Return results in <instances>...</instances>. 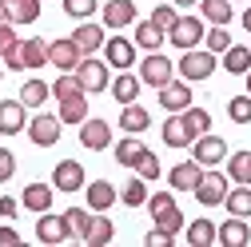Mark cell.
<instances>
[{
  "label": "cell",
  "mask_w": 251,
  "mask_h": 247,
  "mask_svg": "<svg viewBox=\"0 0 251 247\" xmlns=\"http://www.w3.org/2000/svg\"><path fill=\"white\" fill-rule=\"evenodd\" d=\"M20 207H24V203H16L12 196H0V215H4V220H16Z\"/></svg>",
  "instance_id": "cell-49"
},
{
  "label": "cell",
  "mask_w": 251,
  "mask_h": 247,
  "mask_svg": "<svg viewBox=\"0 0 251 247\" xmlns=\"http://www.w3.org/2000/svg\"><path fill=\"white\" fill-rule=\"evenodd\" d=\"M187 243H192V247H211V243H219V223H211V220L187 223Z\"/></svg>",
  "instance_id": "cell-29"
},
{
  "label": "cell",
  "mask_w": 251,
  "mask_h": 247,
  "mask_svg": "<svg viewBox=\"0 0 251 247\" xmlns=\"http://www.w3.org/2000/svg\"><path fill=\"white\" fill-rule=\"evenodd\" d=\"M0 24H12V8H8V0H0Z\"/></svg>",
  "instance_id": "cell-51"
},
{
  "label": "cell",
  "mask_w": 251,
  "mask_h": 247,
  "mask_svg": "<svg viewBox=\"0 0 251 247\" xmlns=\"http://www.w3.org/2000/svg\"><path fill=\"white\" fill-rule=\"evenodd\" d=\"M100 4H96V0H64V12L72 16V20H88L92 12H96Z\"/></svg>",
  "instance_id": "cell-44"
},
{
  "label": "cell",
  "mask_w": 251,
  "mask_h": 247,
  "mask_svg": "<svg viewBox=\"0 0 251 247\" xmlns=\"http://www.w3.org/2000/svg\"><path fill=\"white\" fill-rule=\"evenodd\" d=\"M112 239H116V223L108 220L104 211H96V220H92V227H88L84 243H88V247H108Z\"/></svg>",
  "instance_id": "cell-27"
},
{
  "label": "cell",
  "mask_w": 251,
  "mask_h": 247,
  "mask_svg": "<svg viewBox=\"0 0 251 247\" xmlns=\"http://www.w3.org/2000/svg\"><path fill=\"white\" fill-rule=\"evenodd\" d=\"M80 144H84L88 151H104V148H112V124L88 116V120L80 124Z\"/></svg>",
  "instance_id": "cell-14"
},
{
  "label": "cell",
  "mask_w": 251,
  "mask_h": 247,
  "mask_svg": "<svg viewBox=\"0 0 251 247\" xmlns=\"http://www.w3.org/2000/svg\"><path fill=\"white\" fill-rule=\"evenodd\" d=\"M148 196H151V192H148V179H144V175H132L128 183H124V192H120V199L128 203V207H144Z\"/></svg>",
  "instance_id": "cell-37"
},
{
  "label": "cell",
  "mask_w": 251,
  "mask_h": 247,
  "mask_svg": "<svg viewBox=\"0 0 251 247\" xmlns=\"http://www.w3.org/2000/svg\"><path fill=\"white\" fill-rule=\"evenodd\" d=\"M12 175H16V156L8 148H0V183H8Z\"/></svg>",
  "instance_id": "cell-47"
},
{
  "label": "cell",
  "mask_w": 251,
  "mask_h": 247,
  "mask_svg": "<svg viewBox=\"0 0 251 247\" xmlns=\"http://www.w3.org/2000/svg\"><path fill=\"white\" fill-rule=\"evenodd\" d=\"M72 96H84V84L76 80V72H60L52 80V100H72Z\"/></svg>",
  "instance_id": "cell-36"
},
{
  "label": "cell",
  "mask_w": 251,
  "mask_h": 247,
  "mask_svg": "<svg viewBox=\"0 0 251 247\" xmlns=\"http://www.w3.org/2000/svg\"><path fill=\"white\" fill-rule=\"evenodd\" d=\"M219 243L224 247H247L251 243V227L243 215H227V223H219Z\"/></svg>",
  "instance_id": "cell-21"
},
{
  "label": "cell",
  "mask_w": 251,
  "mask_h": 247,
  "mask_svg": "<svg viewBox=\"0 0 251 247\" xmlns=\"http://www.w3.org/2000/svg\"><path fill=\"white\" fill-rule=\"evenodd\" d=\"M179 116H183V124H187V132H192L196 140L211 132V112H207V108H196V104H192V108H183Z\"/></svg>",
  "instance_id": "cell-35"
},
{
  "label": "cell",
  "mask_w": 251,
  "mask_h": 247,
  "mask_svg": "<svg viewBox=\"0 0 251 247\" xmlns=\"http://www.w3.org/2000/svg\"><path fill=\"white\" fill-rule=\"evenodd\" d=\"M104 60H108V68H136V40L128 36H108L104 40Z\"/></svg>",
  "instance_id": "cell-11"
},
{
  "label": "cell",
  "mask_w": 251,
  "mask_h": 247,
  "mask_svg": "<svg viewBox=\"0 0 251 247\" xmlns=\"http://www.w3.org/2000/svg\"><path fill=\"white\" fill-rule=\"evenodd\" d=\"M224 72H231V76H247V72H251V48L231 44V48L224 52Z\"/></svg>",
  "instance_id": "cell-30"
},
{
  "label": "cell",
  "mask_w": 251,
  "mask_h": 247,
  "mask_svg": "<svg viewBox=\"0 0 251 247\" xmlns=\"http://www.w3.org/2000/svg\"><path fill=\"white\" fill-rule=\"evenodd\" d=\"M0 80H4V60H0Z\"/></svg>",
  "instance_id": "cell-55"
},
{
  "label": "cell",
  "mask_w": 251,
  "mask_h": 247,
  "mask_svg": "<svg viewBox=\"0 0 251 247\" xmlns=\"http://www.w3.org/2000/svg\"><path fill=\"white\" fill-rule=\"evenodd\" d=\"M160 136H164V144H168V148H192V144H196V136L187 132V124H183V116H179V112H168Z\"/></svg>",
  "instance_id": "cell-19"
},
{
  "label": "cell",
  "mask_w": 251,
  "mask_h": 247,
  "mask_svg": "<svg viewBox=\"0 0 251 247\" xmlns=\"http://www.w3.org/2000/svg\"><path fill=\"white\" fill-rule=\"evenodd\" d=\"M227 120L231 124H251V96H247V92L227 100Z\"/></svg>",
  "instance_id": "cell-43"
},
{
  "label": "cell",
  "mask_w": 251,
  "mask_h": 247,
  "mask_svg": "<svg viewBox=\"0 0 251 247\" xmlns=\"http://www.w3.org/2000/svg\"><path fill=\"white\" fill-rule=\"evenodd\" d=\"M56 116L64 120V124H76V128H80V124L88 120V92H84V96H72V100H60V112Z\"/></svg>",
  "instance_id": "cell-33"
},
{
  "label": "cell",
  "mask_w": 251,
  "mask_h": 247,
  "mask_svg": "<svg viewBox=\"0 0 251 247\" xmlns=\"http://www.w3.org/2000/svg\"><path fill=\"white\" fill-rule=\"evenodd\" d=\"M36 239H40V243H48V247L68 243V239H72V231H68V223H64V215L40 211V220H36Z\"/></svg>",
  "instance_id": "cell-13"
},
{
  "label": "cell",
  "mask_w": 251,
  "mask_h": 247,
  "mask_svg": "<svg viewBox=\"0 0 251 247\" xmlns=\"http://www.w3.org/2000/svg\"><path fill=\"white\" fill-rule=\"evenodd\" d=\"M12 24H36L40 20V0H8Z\"/></svg>",
  "instance_id": "cell-40"
},
{
  "label": "cell",
  "mask_w": 251,
  "mask_h": 247,
  "mask_svg": "<svg viewBox=\"0 0 251 247\" xmlns=\"http://www.w3.org/2000/svg\"><path fill=\"white\" fill-rule=\"evenodd\" d=\"M203 48L215 52V56H224V52L231 48V32H227L224 24H211V28H207V36H203Z\"/></svg>",
  "instance_id": "cell-41"
},
{
  "label": "cell",
  "mask_w": 251,
  "mask_h": 247,
  "mask_svg": "<svg viewBox=\"0 0 251 247\" xmlns=\"http://www.w3.org/2000/svg\"><path fill=\"white\" fill-rule=\"evenodd\" d=\"M247 96H251V72H247Z\"/></svg>",
  "instance_id": "cell-54"
},
{
  "label": "cell",
  "mask_w": 251,
  "mask_h": 247,
  "mask_svg": "<svg viewBox=\"0 0 251 247\" xmlns=\"http://www.w3.org/2000/svg\"><path fill=\"white\" fill-rule=\"evenodd\" d=\"M227 179H231V183H251V151H247V148L231 151V160H227Z\"/></svg>",
  "instance_id": "cell-34"
},
{
  "label": "cell",
  "mask_w": 251,
  "mask_h": 247,
  "mask_svg": "<svg viewBox=\"0 0 251 247\" xmlns=\"http://www.w3.org/2000/svg\"><path fill=\"white\" fill-rule=\"evenodd\" d=\"M227 188H231V179H227V172H215V168H203V175H200V183H196V199L203 203V207H215V203H224V196H227Z\"/></svg>",
  "instance_id": "cell-4"
},
{
  "label": "cell",
  "mask_w": 251,
  "mask_h": 247,
  "mask_svg": "<svg viewBox=\"0 0 251 247\" xmlns=\"http://www.w3.org/2000/svg\"><path fill=\"white\" fill-rule=\"evenodd\" d=\"M164 40H168V32H164L155 20H136V48H144V52H160Z\"/></svg>",
  "instance_id": "cell-23"
},
{
  "label": "cell",
  "mask_w": 251,
  "mask_h": 247,
  "mask_svg": "<svg viewBox=\"0 0 251 247\" xmlns=\"http://www.w3.org/2000/svg\"><path fill=\"white\" fill-rule=\"evenodd\" d=\"M132 168H136V175H144L148 183L164 175V168H160V160H155V151H151V148H140V156H136V164H132Z\"/></svg>",
  "instance_id": "cell-38"
},
{
  "label": "cell",
  "mask_w": 251,
  "mask_h": 247,
  "mask_svg": "<svg viewBox=\"0 0 251 247\" xmlns=\"http://www.w3.org/2000/svg\"><path fill=\"white\" fill-rule=\"evenodd\" d=\"M140 148H144L140 136H124V140L116 144V164H120V168H132L136 156H140Z\"/></svg>",
  "instance_id": "cell-42"
},
{
  "label": "cell",
  "mask_w": 251,
  "mask_h": 247,
  "mask_svg": "<svg viewBox=\"0 0 251 247\" xmlns=\"http://www.w3.org/2000/svg\"><path fill=\"white\" fill-rule=\"evenodd\" d=\"M172 239H176V235H172V231H164V227H151V231L144 235V243H148V247H172Z\"/></svg>",
  "instance_id": "cell-48"
},
{
  "label": "cell",
  "mask_w": 251,
  "mask_h": 247,
  "mask_svg": "<svg viewBox=\"0 0 251 247\" xmlns=\"http://www.w3.org/2000/svg\"><path fill=\"white\" fill-rule=\"evenodd\" d=\"M80 60H84V52H80V44H76L72 36H60V40L48 44V64L60 68V72H76Z\"/></svg>",
  "instance_id": "cell-9"
},
{
  "label": "cell",
  "mask_w": 251,
  "mask_h": 247,
  "mask_svg": "<svg viewBox=\"0 0 251 247\" xmlns=\"http://www.w3.org/2000/svg\"><path fill=\"white\" fill-rule=\"evenodd\" d=\"M76 80L84 84V92L92 96V92H104L112 88V72H108V60H96V56H84L76 64Z\"/></svg>",
  "instance_id": "cell-5"
},
{
  "label": "cell",
  "mask_w": 251,
  "mask_h": 247,
  "mask_svg": "<svg viewBox=\"0 0 251 247\" xmlns=\"http://www.w3.org/2000/svg\"><path fill=\"white\" fill-rule=\"evenodd\" d=\"M92 207H68L64 211V223H68V231H72V239H80L84 243V235H88V227H92Z\"/></svg>",
  "instance_id": "cell-32"
},
{
  "label": "cell",
  "mask_w": 251,
  "mask_h": 247,
  "mask_svg": "<svg viewBox=\"0 0 251 247\" xmlns=\"http://www.w3.org/2000/svg\"><path fill=\"white\" fill-rule=\"evenodd\" d=\"M16 132H28V104L20 96L0 100V136H16Z\"/></svg>",
  "instance_id": "cell-12"
},
{
  "label": "cell",
  "mask_w": 251,
  "mask_h": 247,
  "mask_svg": "<svg viewBox=\"0 0 251 247\" xmlns=\"http://www.w3.org/2000/svg\"><path fill=\"white\" fill-rule=\"evenodd\" d=\"M224 207H227V215H243V220H251V183H235V188H227Z\"/></svg>",
  "instance_id": "cell-26"
},
{
  "label": "cell",
  "mask_w": 251,
  "mask_h": 247,
  "mask_svg": "<svg viewBox=\"0 0 251 247\" xmlns=\"http://www.w3.org/2000/svg\"><path fill=\"white\" fill-rule=\"evenodd\" d=\"M52 183H28V188H24V196H20V203L28 207V211H52Z\"/></svg>",
  "instance_id": "cell-25"
},
{
  "label": "cell",
  "mask_w": 251,
  "mask_h": 247,
  "mask_svg": "<svg viewBox=\"0 0 251 247\" xmlns=\"http://www.w3.org/2000/svg\"><path fill=\"white\" fill-rule=\"evenodd\" d=\"M243 28H247V32H251V8L243 12Z\"/></svg>",
  "instance_id": "cell-53"
},
{
  "label": "cell",
  "mask_w": 251,
  "mask_h": 247,
  "mask_svg": "<svg viewBox=\"0 0 251 247\" xmlns=\"http://www.w3.org/2000/svg\"><path fill=\"white\" fill-rule=\"evenodd\" d=\"M20 60H24V68H44V64H48V44H44L40 36L20 40Z\"/></svg>",
  "instance_id": "cell-28"
},
{
  "label": "cell",
  "mask_w": 251,
  "mask_h": 247,
  "mask_svg": "<svg viewBox=\"0 0 251 247\" xmlns=\"http://www.w3.org/2000/svg\"><path fill=\"white\" fill-rule=\"evenodd\" d=\"M60 128H64V120H60V116L36 112L32 120H28V140H32L36 148H52V144H60Z\"/></svg>",
  "instance_id": "cell-8"
},
{
  "label": "cell",
  "mask_w": 251,
  "mask_h": 247,
  "mask_svg": "<svg viewBox=\"0 0 251 247\" xmlns=\"http://www.w3.org/2000/svg\"><path fill=\"white\" fill-rule=\"evenodd\" d=\"M231 4H243V0H231Z\"/></svg>",
  "instance_id": "cell-56"
},
{
  "label": "cell",
  "mask_w": 251,
  "mask_h": 247,
  "mask_svg": "<svg viewBox=\"0 0 251 247\" xmlns=\"http://www.w3.org/2000/svg\"><path fill=\"white\" fill-rule=\"evenodd\" d=\"M207 36V28H203V16H179L172 28H168V44H176L179 52L187 48H200Z\"/></svg>",
  "instance_id": "cell-3"
},
{
  "label": "cell",
  "mask_w": 251,
  "mask_h": 247,
  "mask_svg": "<svg viewBox=\"0 0 251 247\" xmlns=\"http://www.w3.org/2000/svg\"><path fill=\"white\" fill-rule=\"evenodd\" d=\"M84 183H88V175H84V164L80 160H60L52 168V188L56 192L76 196V192H84Z\"/></svg>",
  "instance_id": "cell-7"
},
{
  "label": "cell",
  "mask_w": 251,
  "mask_h": 247,
  "mask_svg": "<svg viewBox=\"0 0 251 247\" xmlns=\"http://www.w3.org/2000/svg\"><path fill=\"white\" fill-rule=\"evenodd\" d=\"M84 199H88L92 211H108V207L120 199V192L112 188L108 179H88V183H84Z\"/></svg>",
  "instance_id": "cell-18"
},
{
  "label": "cell",
  "mask_w": 251,
  "mask_h": 247,
  "mask_svg": "<svg viewBox=\"0 0 251 247\" xmlns=\"http://www.w3.org/2000/svg\"><path fill=\"white\" fill-rule=\"evenodd\" d=\"M215 68H219V60H215V52H207V48H187V52L179 56V64H176L179 80H187V84H203Z\"/></svg>",
  "instance_id": "cell-1"
},
{
  "label": "cell",
  "mask_w": 251,
  "mask_h": 247,
  "mask_svg": "<svg viewBox=\"0 0 251 247\" xmlns=\"http://www.w3.org/2000/svg\"><path fill=\"white\" fill-rule=\"evenodd\" d=\"M151 20H155V24H160L164 32H168V28H172V24L179 20V12H176V4H172V0H168V4H155V12H151Z\"/></svg>",
  "instance_id": "cell-45"
},
{
  "label": "cell",
  "mask_w": 251,
  "mask_h": 247,
  "mask_svg": "<svg viewBox=\"0 0 251 247\" xmlns=\"http://www.w3.org/2000/svg\"><path fill=\"white\" fill-rule=\"evenodd\" d=\"M200 16H203L207 24H224V28H227L235 12H231V0H200Z\"/></svg>",
  "instance_id": "cell-31"
},
{
  "label": "cell",
  "mask_w": 251,
  "mask_h": 247,
  "mask_svg": "<svg viewBox=\"0 0 251 247\" xmlns=\"http://www.w3.org/2000/svg\"><path fill=\"white\" fill-rule=\"evenodd\" d=\"M200 175H203V164L183 160V164H176V168L168 172V188H172V192H196Z\"/></svg>",
  "instance_id": "cell-16"
},
{
  "label": "cell",
  "mask_w": 251,
  "mask_h": 247,
  "mask_svg": "<svg viewBox=\"0 0 251 247\" xmlns=\"http://www.w3.org/2000/svg\"><path fill=\"white\" fill-rule=\"evenodd\" d=\"M247 48H251V44H247Z\"/></svg>",
  "instance_id": "cell-57"
},
{
  "label": "cell",
  "mask_w": 251,
  "mask_h": 247,
  "mask_svg": "<svg viewBox=\"0 0 251 247\" xmlns=\"http://www.w3.org/2000/svg\"><path fill=\"white\" fill-rule=\"evenodd\" d=\"M192 160H196V164H203V168L227 164V144L219 140L215 132H207V136H200V140L192 144Z\"/></svg>",
  "instance_id": "cell-10"
},
{
  "label": "cell",
  "mask_w": 251,
  "mask_h": 247,
  "mask_svg": "<svg viewBox=\"0 0 251 247\" xmlns=\"http://www.w3.org/2000/svg\"><path fill=\"white\" fill-rule=\"evenodd\" d=\"M148 211H151V220H155V227H164V231H179V227H187L183 223V211H179V203H176V196H168V192H160V196H148Z\"/></svg>",
  "instance_id": "cell-2"
},
{
  "label": "cell",
  "mask_w": 251,
  "mask_h": 247,
  "mask_svg": "<svg viewBox=\"0 0 251 247\" xmlns=\"http://www.w3.org/2000/svg\"><path fill=\"white\" fill-rule=\"evenodd\" d=\"M20 48V36H16V24H0V56H8Z\"/></svg>",
  "instance_id": "cell-46"
},
{
  "label": "cell",
  "mask_w": 251,
  "mask_h": 247,
  "mask_svg": "<svg viewBox=\"0 0 251 247\" xmlns=\"http://www.w3.org/2000/svg\"><path fill=\"white\" fill-rule=\"evenodd\" d=\"M136 76H140L148 88H164L168 80H176V64H172V60H168L164 52H148Z\"/></svg>",
  "instance_id": "cell-6"
},
{
  "label": "cell",
  "mask_w": 251,
  "mask_h": 247,
  "mask_svg": "<svg viewBox=\"0 0 251 247\" xmlns=\"http://www.w3.org/2000/svg\"><path fill=\"white\" fill-rule=\"evenodd\" d=\"M155 92H160L164 112H183V108H192V84H187V80H168L164 88H155Z\"/></svg>",
  "instance_id": "cell-15"
},
{
  "label": "cell",
  "mask_w": 251,
  "mask_h": 247,
  "mask_svg": "<svg viewBox=\"0 0 251 247\" xmlns=\"http://www.w3.org/2000/svg\"><path fill=\"white\" fill-rule=\"evenodd\" d=\"M20 243V231L16 227H0V247H16Z\"/></svg>",
  "instance_id": "cell-50"
},
{
  "label": "cell",
  "mask_w": 251,
  "mask_h": 247,
  "mask_svg": "<svg viewBox=\"0 0 251 247\" xmlns=\"http://www.w3.org/2000/svg\"><path fill=\"white\" fill-rule=\"evenodd\" d=\"M128 24H136V0H108L104 4V28L120 32Z\"/></svg>",
  "instance_id": "cell-17"
},
{
  "label": "cell",
  "mask_w": 251,
  "mask_h": 247,
  "mask_svg": "<svg viewBox=\"0 0 251 247\" xmlns=\"http://www.w3.org/2000/svg\"><path fill=\"white\" fill-rule=\"evenodd\" d=\"M72 40L80 44V52L84 56H96L100 48H104V24H92V20H80V28H76V32H72Z\"/></svg>",
  "instance_id": "cell-20"
},
{
  "label": "cell",
  "mask_w": 251,
  "mask_h": 247,
  "mask_svg": "<svg viewBox=\"0 0 251 247\" xmlns=\"http://www.w3.org/2000/svg\"><path fill=\"white\" fill-rule=\"evenodd\" d=\"M148 128H151L148 108H140V104H124V112H120V132L140 136V132H148Z\"/></svg>",
  "instance_id": "cell-24"
},
{
  "label": "cell",
  "mask_w": 251,
  "mask_h": 247,
  "mask_svg": "<svg viewBox=\"0 0 251 247\" xmlns=\"http://www.w3.org/2000/svg\"><path fill=\"white\" fill-rule=\"evenodd\" d=\"M176 8H192V4H200V0H172Z\"/></svg>",
  "instance_id": "cell-52"
},
{
  "label": "cell",
  "mask_w": 251,
  "mask_h": 247,
  "mask_svg": "<svg viewBox=\"0 0 251 247\" xmlns=\"http://www.w3.org/2000/svg\"><path fill=\"white\" fill-rule=\"evenodd\" d=\"M48 96H52V84H44V80H24V88H20V100L28 108H40Z\"/></svg>",
  "instance_id": "cell-39"
},
{
  "label": "cell",
  "mask_w": 251,
  "mask_h": 247,
  "mask_svg": "<svg viewBox=\"0 0 251 247\" xmlns=\"http://www.w3.org/2000/svg\"><path fill=\"white\" fill-rule=\"evenodd\" d=\"M140 88H144V80H140L136 72H120V76L112 80V96H116V104L124 108V104H136V100H140Z\"/></svg>",
  "instance_id": "cell-22"
}]
</instances>
